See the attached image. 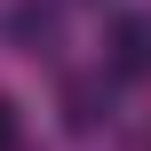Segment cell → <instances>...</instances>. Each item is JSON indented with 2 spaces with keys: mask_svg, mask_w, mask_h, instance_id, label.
<instances>
[{
  "mask_svg": "<svg viewBox=\"0 0 151 151\" xmlns=\"http://www.w3.org/2000/svg\"><path fill=\"white\" fill-rule=\"evenodd\" d=\"M16 143H24V119H16V104L0 96V151H16Z\"/></svg>",
  "mask_w": 151,
  "mask_h": 151,
  "instance_id": "cell-4",
  "label": "cell"
},
{
  "mask_svg": "<svg viewBox=\"0 0 151 151\" xmlns=\"http://www.w3.org/2000/svg\"><path fill=\"white\" fill-rule=\"evenodd\" d=\"M104 64H111V80H151V16H111Z\"/></svg>",
  "mask_w": 151,
  "mask_h": 151,
  "instance_id": "cell-1",
  "label": "cell"
},
{
  "mask_svg": "<svg viewBox=\"0 0 151 151\" xmlns=\"http://www.w3.org/2000/svg\"><path fill=\"white\" fill-rule=\"evenodd\" d=\"M8 32H16L24 56H56V40H64V8H56V0H24V8L8 16Z\"/></svg>",
  "mask_w": 151,
  "mask_h": 151,
  "instance_id": "cell-3",
  "label": "cell"
},
{
  "mask_svg": "<svg viewBox=\"0 0 151 151\" xmlns=\"http://www.w3.org/2000/svg\"><path fill=\"white\" fill-rule=\"evenodd\" d=\"M64 127L72 135L111 127V80H64Z\"/></svg>",
  "mask_w": 151,
  "mask_h": 151,
  "instance_id": "cell-2",
  "label": "cell"
}]
</instances>
